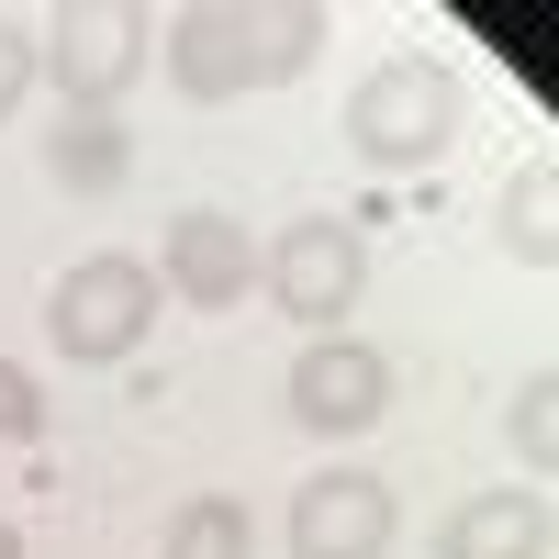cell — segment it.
Wrapping results in <instances>:
<instances>
[{
    "mask_svg": "<svg viewBox=\"0 0 559 559\" xmlns=\"http://www.w3.org/2000/svg\"><path fill=\"white\" fill-rule=\"evenodd\" d=\"M146 324H157V269L146 258H79L57 292H45V336H57L79 369H112L146 347Z\"/></svg>",
    "mask_w": 559,
    "mask_h": 559,
    "instance_id": "3957f363",
    "label": "cell"
},
{
    "mask_svg": "<svg viewBox=\"0 0 559 559\" xmlns=\"http://www.w3.org/2000/svg\"><path fill=\"white\" fill-rule=\"evenodd\" d=\"M381 548H392V481L313 471L292 492V559H381Z\"/></svg>",
    "mask_w": 559,
    "mask_h": 559,
    "instance_id": "52a82bcc",
    "label": "cell"
},
{
    "mask_svg": "<svg viewBox=\"0 0 559 559\" xmlns=\"http://www.w3.org/2000/svg\"><path fill=\"white\" fill-rule=\"evenodd\" d=\"M0 437H12V448L45 437V381H34L23 358H0Z\"/></svg>",
    "mask_w": 559,
    "mask_h": 559,
    "instance_id": "5bb4252c",
    "label": "cell"
},
{
    "mask_svg": "<svg viewBox=\"0 0 559 559\" xmlns=\"http://www.w3.org/2000/svg\"><path fill=\"white\" fill-rule=\"evenodd\" d=\"M146 45L157 23L134 12V0H68L57 12V45H45V68H57V90L79 112H112L134 79H146Z\"/></svg>",
    "mask_w": 559,
    "mask_h": 559,
    "instance_id": "5b68a950",
    "label": "cell"
},
{
    "mask_svg": "<svg viewBox=\"0 0 559 559\" xmlns=\"http://www.w3.org/2000/svg\"><path fill=\"white\" fill-rule=\"evenodd\" d=\"M157 559H258V526H247V503H236V492H191V503L168 515Z\"/></svg>",
    "mask_w": 559,
    "mask_h": 559,
    "instance_id": "30bf717a",
    "label": "cell"
},
{
    "mask_svg": "<svg viewBox=\"0 0 559 559\" xmlns=\"http://www.w3.org/2000/svg\"><path fill=\"white\" fill-rule=\"evenodd\" d=\"M0 559H23V537H12V526H0Z\"/></svg>",
    "mask_w": 559,
    "mask_h": 559,
    "instance_id": "2e32d148",
    "label": "cell"
},
{
    "mask_svg": "<svg viewBox=\"0 0 559 559\" xmlns=\"http://www.w3.org/2000/svg\"><path fill=\"white\" fill-rule=\"evenodd\" d=\"M157 280L191 313H236L247 302V280H258V247H247V224L236 213H179L168 224V247H157Z\"/></svg>",
    "mask_w": 559,
    "mask_h": 559,
    "instance_id": "ba28073f",
    "label": "cell"
},
{
    "mask_svg": "<svg viewBox=\"0 0 559 559\" xmlns=\"http://www.w3.org/2000/svg\"><path fill=\"white\" fill-rule=\"evenodd\" d=\"M392 414V358L381 347H358V336H313L292 358V426L313 437H369Z\"/></svg>",
    "mask_w": 559,
    "mask_h": 559,
    "instance_id": "8992f818",
    "label": "cell"
},
{
    "mask_svg": "<svg viewBox=\"0 0 559 559\" xmlns=\"http://www.w3.org/2000/svg\"><path fill=\"white\" fill-rule=\"evenodd\" d=\"M123 123L112 112H79V123H57V146H45V168H57L68 179V191H112V179H123Z\"/></svg>",
    "mask_w": 559,
    "mask_h": 559,
    "instance_id": "7c38bea8",
    "label": "cell"
},
{
    "mask_svg": "<svg viewBox=\"0 0 559 559\" xmlns=\"http://www.w3.org/2000/svg\"><path fill=\"white\" fill-rule=\"evenodd\" d=\"M23 90H34V34H23V23H0V112H12Z\"/></svg>",
    "mask_w": 559,
    "mask_h": 559,
    "instance_id": "9a60e30c",
    "label": "cell"
},
{
    "mask_svg": "<svg viewBox=\"0 0 559 559\" xmlns=\"http://www.w3.org/2000/svg\"><path fill=\"white\" fill-rule=\"evenodd\" d=\"M437 559H548V492H471L437 526Z\"/></svg>",
    "mask_w": 559,
    "mask_h": 559,
    "instance_id": "9c48e42d",
    "label": "cell"
},
{
    "mask_svg": "<svg viewBox=\"0 0 559 559\" xmlns=\"http://www.w3.org/2000/svg\"><path fill=\"white\" fill-rule=\"evenodd\" d=\"M448 134H459V79H448L437 57L369 68L358 102H347V146H358L369 168H426V157H448Z\"/></svg>",
    "mask_w": 559,
    "mask_h": 559,
    "instance_id": "7a4b0ae2",
    "label": "cell"
},
{
    "mask_svg": "<svg viewBox=\"0 0 559 559\" xmlns=\"http://www.w3.org/2000/svg\"><path fill=\"white\" fill-rule=\"evenodd\" d=\"M168 79L191 90V102H247V90L292 79L313 45H324V12L313 0H280V12H247V0H191V12H168Z\"/></svg>",
    "mask_w": 559,
    "mask_h": 559,
    "instance_id": "6da1fadb",
    "label": "cell"
},
{
    "mask_svg": "<svg viewBox=\"0 0 559 559\" xmlns=\"http://www.w3.org/2000/svg\"><path fill=\"white\" fill-rule=\"evenodd\" d=\"M515 448H526V471L548 481V459H559V369H526V392H515Z\"/></svg>",
    "mask_w": 559,
    "mask_h": 559,
    "instance_id": "4fadbf2b",
    "label": "cell"
},
{
    "mask_svg": "<svg viewBox=\"0 0 559 559\" xmlns=\"http://www.w3.org/2000/svg\"><path fill=\"white\" fill-rule=\"evenodd\" d=\"M503 247L526 269H559V157H526L515 191H503Z\"/></svg>",
    "mask_w": 559,
    "mask_h": 559,
    "instance_id": "8fae6325",
    "label": "cell"
},
{
    "mask_svg": "<svg viewBox=\"0 0 559 559\" xmlns=\"http://www.w3.org/2000/svg\"><path fill=\"white\" fill-rule=\"evenodd\" d=\"M258 280L280 292V313H292L302 336H336V313H358V292H369V247H358V224L302 213V224H280V247L258 258Z\"/></svg>",
    "mask_w": 559,
    "mask_h": 559,
    "instance_id": "277c9868",
    "label": "cell"
}]
</instances>
